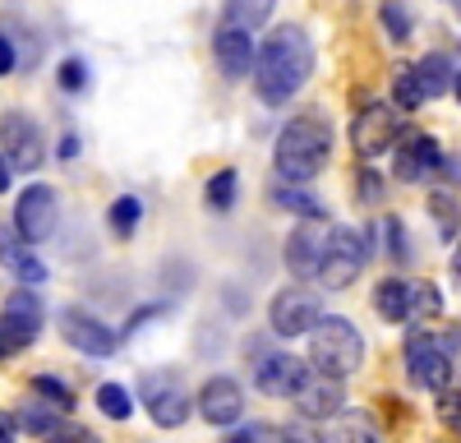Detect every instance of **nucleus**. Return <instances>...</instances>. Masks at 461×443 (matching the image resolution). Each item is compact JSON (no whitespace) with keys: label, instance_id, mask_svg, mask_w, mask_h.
I'll return each instance as SVG.
<instances>
[{"label":"nucleus","instance_id":"1","mask_svg":"<svg viewBox=\"0 0 461 443\" xmlns=\"http://www.w3.org/2000/svg\"><path fill=\"white\" fill-rule=\"evenodd\" d=\"M314 74V42L310 32L286 23L267 32V42L254 51V88L267 106H286Z\"/></svg>","mask_w":461,"mask_h":443},{"label":"nucleus","instance_id":"2","mask_svg":"<svg viewBox=\"0 0 461 443\" xmlns=\"http://www.w3.org/2000/svg\"><path fill=\"white\" fill-rule=\"evenodd\" d=\"M328 153H332V134L319 116H291L282 130H277V143H273V167L282 180H295V185H310L323 167H328Z\"/></svg>","mask_w":461,"mask_h":443},{"label":"nucleus","instance_id":"3","mask_svg":"<svg viewBox=\"0 0 461 443\" xmlns=\"http://www.w3.org/2000/svg\"><path fill=\"white\" fill-rule=\"evenodd\" d=\"M310 365L319 375H337V379H351L356 369L365 365V342H360V328L341 314H319V323L310 328Z\"/></svg>","mask_w":461,"mask_h":443},{"label":"nucleus","instance_id":"4","mask_svg":"<svg viewBox=\"0 0 461 443\" xmlns=\"http://www.w3.org/2000/svg\"><path fill=\"white\" fill-rule=\"evenodd\" d=\"M461 347V338H438V332H411L406 342V375L415 388L425 393H443L452 384V351Z\"/></svg>","mask_w":461,"mask_h":443},{"label":"nucleus","instance_id":"5","mask_svg":"<svg viewBox=\"0 0 461 443\" xmlns=\"http://www.w3.org/2000/svg\"><path fill=\"white\" fill-rule=\"evenodd\" d=\"M139 397H143V406H148V416H152L158 429H180L189 420V393H185L176 369H152V375H143Z\"/></svg>","mask_w":461,"mask_h":443},{"label":"nucleus","instance_id":"6","mask_svg":"<svg viewBox=\"0 0 461 443\" xmlns=\"http://www.w3.org/2000/svg\"><path fill=\"white\" fill-rule=\"evenodd\" d=\"M365 236L351 231V227H332V240H328V254H323V264H319V282L323 291H346L351 282H360L365 273Z\"/></svg>","mask_w":461,"mask_h":443},{"label":"nucleus","instance_id":"7","mask_svg":"<svg viewBox=\"0 0 461 443\" xmlns=\"http://www.w3.org/2000/svg\"><path fill=\"white\" fill-rule=\"evenodd\" d=\"M0 153L14 171H37L47 162V143H42V125L28 111H5L0 116Z\"/></svg>","mask_w":461,"mask_h":443},{"label":"nucleus","instance_id":"8","mask_svg":"<svg viewBox=\"0 0 461 443\" xmlns=\"http://www.w3.org/2000/svg\"><path fill=\"white\" fill-rule=\"evenodd\" d=\"M328 240H332V222L328 212L323 217H300V227L286 236V268L295 277H319V264H323V254H328Z\"/></svg>","mask_w":461,"mask_h":443},{"label":"nucleus","instance_id":"9","mask_svg":"<svg viewBox=\"0 0 461 443\" xmlns=\"http://www.w3.org/2000/svg\"><path fill=\"white\" fill-rule=\"evenodd\" d=\"M56 222H60V199L51 185H28L14 203V231L37 245V240H51L56 236Z\"/></svg>","mask_w":461,"mask_h":443},{"label":"nucleus","instance_id":"10","mask_svg":"<svg viewBox=\"0 0 461 443\" xmlns=\"http://www.w3.org/2000/svg\"><path fill=\"white\" fill-rule=\"evenodd\" d=\"M323 305L310 286H286L273 295V305H267V323H273L277 338H304L314 323H319Z\"/></svg>","mask_w":461,"mask_h":443},{"label":"nucleus","instance_id":"11","mask_svg":"<svg viewBox=\"0 0 461 443\" xmlns=\"http://www.w3.org/2000/svg\"><path fill=\"white\" fill-rule=\"evenodd\" d=\"M397 143V111L393 106H383V102H369L360 106V116L351 125V148H356V158H383L388 148Z\"/></svg>","mask_w":461,"mask_h":443},{"label":"nucleus","instance_id":"12","mask_svg":"<svg viewBox=\"0 0 461 443\" xmlns=\"http://www.w3.org/2000/svg\"><path fill=\"white\" fill-rule=\"evenodd\" d=\"M0 328L14 347H32L37 332H42V301L37 291H28V282H19V291H10L5 310H0Z\"/></svg>","mask_w":461,"mask_h":443},{"label":"nucleus","instance_id":"13","mask_svg":"<svg viewBox=\"0 0 461 443\" xmlns=\"http://www.w3.org/2000/svg\"><path fill=\"white\" fill-rule=\"evenodd\" d=\"M304 379H310V365L286 356V351H263L258 365H254V384L267 393V397H291Z\"/></svg>","mask_w":461,"mask_h":443},{"label":"nucleus","instance_id":"14","mask_svg":"<svg viewBox=\"0 0 461 443\" xmlns=\"http://www.w3.org/2000/svg\"><path fill=\"white\" fill-rule=\"evenodd\" d=\"M60 338L74 347V351H84V356H111L115 342H121V332H111L102 319L84 314V310H65L60 314Z\"/></svg>","mask_w":461,"mask_h":443},{"label":"nucleus","instance_id":"15","mask_svg":"<svg viewBox=\"0 0 461 443\" xmlns=\"http://www.w3.org/2000/svg\"><path fill=\"white\" fill-rule=\"evenodd\" d=\"M212 56H217V69L226 79H245L254 69V32L240 23H221L212 32Z\"/></svg>","mask_w":461,"mask_h":443},{"label":"nucleus","instance_id":"16","mask_svg":"<svg viewBox=\"0 0 461 443\" xmlns=\"http://www.w3.org/2000/svg\"><path fill=\"white\" fill-rule=\"evenodd\" d=\"M199 411H203V420L217 425V429L236 425V420L245 416V388H240L236 379H226V375H212V379L203 384V393H199Z\"/></svg>","mask_w":461,"mask_h":443},{"label":"nucleus","instance_id":"17","mask_svg":"<svg viewBox=\"0 0 461 443\" xmlns=\"http://www.w3.org/2000/svg\"><path fill=\"white\" fill-rule=\"evenodd\" d=\"M291 397H295V411L304 420H332V416H341V402H346L337 375H310Z\"/></svg>","mask_w":461,"mask_h":443},{"label":"nucleus","instance_id":"18","mask_svg":"<svg viewBox=\"0 0 461 443\" xmlns=\"http://www.w3.org/2000/svg\"><path fill=\"white\" fill-rule=\"evenodd\" d=\"M438 162H443V158H438V143H434L429 134H406V139L397 143V180H406V185L429 180Z\"/></svg>","mask_w":461,"mask_h":443},{"label":"nucleus","instance_id":"19","mask_svg":"<svg viewBox=\"0 0 461 443\" xmlns=\"http://www.w3.org/2000/svg\"><path fill=\"white\" fill-rule=\"evenodd\" d=\"M0 268H10L19 282H28V286H37V282H47V264L37 258L32 249H28V240L19 236V231H0Z\"/></svg>","mask_w":461,"mask_h":443},{"label":"nucleus","instance_id":"20","mask_svg":"<svg viewBox=\"0 0 461 443\" xmlns=\"http://www.w3.org/2000/svg\"><path fill=\"white\" fill-rule=\"evenodd\" d=\"M411 69H415V79H420V93H425V102H429V97H443V93L452 88V79H456L447 51H429L425 60L411 65Z\"/></svg>","mask_w":461,"mask_h":443},{"label":"nucleus","instance_id":"21","mask_svg":"<svg viewBox=\"0 0 461 443\" xmlns=\"http://www.w3.org/2000/svg\"><path fill=\"white\" fill-rule=\"evenodd\" d=\"M374 310H378V319H388V323H406L411 319V282H402V277L378 282L374 286Z\"/></svg>","mask_w":461,"mask_h":443},{"label":"nucleus","instance_id":"22","mask_svg":"<svg viewBox=\"0 0 461 443\" xmlns=\"http://www.w3.org/2000/svg\"><path fill=\"white\" fill-rule=\"evenodd\" d=\"M429 217H434V236L438 240H456L461 236V203L447 190H434L429 194Z\"/></svg>","mask_w":461,"mask_h":443},{"label":"nucleus","instance_id":"23","mask_svg":"<svg viewBox=\"0 0 461 443\" xmlns=\"http://www.w3.org/2000/svg\"><path fill=\"white\" fill-rule=\"evenodd\" d=\"M277 0H226V23H240V28H263L267 19H273Z\"/></svg>","mask_w":461,"mask_h":443},{"label":"nucleus","instance_id":"24","mask_svg":"<svg viewBox=\"0 0 461 443\" xmlns=\"http://www.w3.org/2000/svg\"><path fill=\"white\" fill-rule=\"evenodd\" d=\"M443 314V295L434 282H411V319L406 323H434Z\"/></svg>","mask_w":461,"mask_h":443},{"label":"nucleus","instance_id":"25","mask_svg":"<svg viewBox=\"0 0 461 443\" xmlns=\"http://www.w3.org/2000/svg\"><path fill=\"white\" fill-rule=\"evenodd\" d=\"M236 190H240V176L226 167V171H212V180L203 185V199H208V208L230 212V208H236Z\"/></svg>","mask_w":461,"mask_h":443},{"label":"nucleus","instance_id":"26","mask_svg":"<svg viewBox=\"0 0 461 443\" xmlns=\"http://www.w3.org/2000/svg\"><path fill=\"white\" fill-rule=\"evenodd\" d=\"M106 222H111V231L121 236V240H130V236L139 231V222H143V203H139L134 194H125V199H115V203L106 208Z\"/></svg>","mask_w":461,"mask_h":443},{"label":"nucleus","instance_id":"27","mask_svg":"<svg viewBox=\"0 0 461 443\" xmlns=\"http://www.w3.org/2000/svg\"><path fill=\"white\" fill-rule=\"evenodd\" d=\"M273 199H277L286 212H295V217H323V203H319L314 194H304V185H295V180L277 185V190H273Z\"/></svg>","mask_w":461,"mask_h":443},{"label":"nucleus","instance_id":"28","mask_svg":"<svg viewBox=\"0 0 461 443\" xmlns=\"http://www.w3.org/2000/svg\"><path fill=\"white\" fill-rule=\"evenodd\" d=\"M383 28H388V37L393 42H411V32H415V14H411V5L406 0H383Z\"/></svg>","mask_w":461,"mask_h":443},{"label":"nucleus","instance_id":"29","mask_svg":"<svg viewBox=\"0 0 461 443\" xmlns=\"http://www.w3.org/2000/svg\"><path fill=\"white\" fill-rule=\"evenodd\" d=\"M393 97H397V111H420V106H425V93H420V79H415L411 65H397Z\"/></svg>","mask_w":461,"mask_h":443},{"label":"nucleus","instance_id":"30","mask_svg":"<svg viewBox=\"0 0 461 443\" xmlns=\"http://www.w3.org/2000/svg\"><path fill=\"white\" fill-rule=\"evenodd\" d=\"M32 393L37 397H47V406H51V411H74V388L69 384H60V379H51V375H37L32 379Z\"/></svg>","mask_w":461,"mask_h":443},{"label":"nucleus","instance_id":"31","mask_svg":"<svg viewBox=\"0 0 461 443\" xmlns=\"http://www.w3.org/2000/svg\"><path fill=\"white\" fill-rule=\"evenodd\" d=\"M97 406H102V416H111V420H130L134 416V402H130V393L121 384H102L97 388Z\"/></svg>","mask_w":461,"mask_h":443},{"label":"nucleus","instance_id":"32","mask_svg":"<svg viewBox=\"0 0 461 443\" xmlns=\"http://www.w3.org/2000/svg\"><path fill=\"white\" fill-rule=\"evenodd\" d=\"M383 236H388V258H393V264H411L415 249H411V236H406V227H402V217L383 222Z\"/></svg>","mask_w":461,"mask_h":443},{"label":"nucleus","instance_id":"33","mask_svg":"<svg viewBox=\"0 0 461 443\" xmlns=\"http://www.w3.org/2000/svg\"><path fill=\"white\" fill-rule=\"evenodd\" d=\"M263 438H286V429L254 420V425H240V429H230V434H226V443H263Z\"/></svg>","mask_w":461,"mask_h":443},{"label":"nucleus","instance_id":"34","mask_svg":"<svg viewBox=\"0 0 461 443\" xmlns=\"http://www.w3.org/2000/svg\"><path fill=\"white\" fill-rule=\"evenodd\" d=\"M332 420H337V416H332ZM351 434H360V438H369V443L378 438V429H374L365 416H341L337 429H332V438H351Z\"/></svg>","mask_w":461,"mask_h":443},{"label":"nucleus","instance_id":"35","mask_svg":"<svg viewBox=\"0 0 461 443\" xmlns=\"http://www.w3.org/2000/svg\"><path fill=\"white\" fill-rule=\"evenodd\" d=\"M84 84H88V65H84V60H65V65H60V88H65V93H79Z\"/></svg>","mask_w":461,"mask_h":443},{"label":"nucleus","instance_id":"36","mask_svg":"<svg viewBox=\"0 0 461 443\" xmlns=\"http://www.w3.org/2000/svg\"><path fill=\"white\" fill-rule=\"evenodd\" d=\"M356 199H365V203H378L383 199V176L378 171H360L356 176Z\"/></svg>","mask_w":461,"mask_h":443},{"label":"nucleus","instance_id":"37","mask_svg":"<svg viewBox=\"0 0 461 443\" xmlns=\"http://www.w3.org/2000/svg\"><path fill=\"white\" fill-rule=\"evenodd\" d=\"M14 42H10V37L5 32H0V79H5V74H14Z\"/></svg>","mask_w":461,"mask_h":443},{"label":"nucleus","instance_id":"38","mask_svg":"<svg viewBox=\"0 0 461 443\" xmlns=\"http://www.w3.org/2000/svg\"><path fill=\"white\" fill-rule=\"evenodd\" d=\"M14 429H19V420L0 411V443H10V438H14Z\"/></svg>","mask_w":461,"mask_h":443},{"label":"nucleus","instance_id":"39","mask_svg":"<svg viewBox=\"0 0 461 443\" xmlns=\"http://www.w3.org/2000/svg\"><path fill=\"white\" fill-rule=\"evenodd\" d=\"M65 158H79V139H74V134L60 139V162H65Z\"/></svg>","mask_w":461,"mask_h":443},{"label":"nucleus","instance_id":"40","mask_svg":"<svg viewBox=\"0 0 461 443\" xmlns=\"http://www.w3.org/2000/svg\"><path fill=\"white\" fill-rule=\"evenodd\" d=\"M452 282H456V291H461V236H456V254H452Z\"/></svg>","mask_w":461,"mask_h":443},{"label":"nucleus","instance_id":"41","mask_svg":"<svg viewBox=\"0 0 461 443\" xmlns=\"http://www.w3.org/2000/svg\"><path fill=\"white\" fill-rule=\"evenodd\" d=\"M10 171H14V167L5 162V153H0V194H5V190H10Z\"/></svg>","mask_w":461,"mask_h":443},{"label":"nucleus","instance_id":"42","mask_svg":"<svg viewBox=\"0 0 461 443\" xmlns=\"http://www.w3.org/2000/svg\"><path fill=\"white\" fill-rule=\"evenodd\" d=\"M14 351H19V347L5 338V328H0V360H5V356H14Z\"/></svg>","mask_w":461,"mask_h":443},{"label":"nucleus","instance_id":"43","mask_svg":"<svg viewBox=\"0 0 461 443\" xmlns=\"http://www.w3.org/2000/svg\"><path fill=\"white\" fill-rule=\"evenodd\" d=\"M452 88H456V97H461V69H456V79H452Z\"/></svg>","mask_w":461,"mask_h":443}]
</instances>
